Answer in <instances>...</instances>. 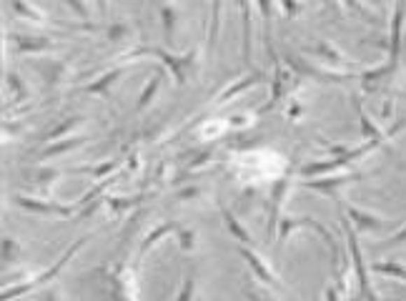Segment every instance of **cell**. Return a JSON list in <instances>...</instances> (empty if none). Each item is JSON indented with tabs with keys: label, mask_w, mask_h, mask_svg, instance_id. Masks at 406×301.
Returning <instances> with one entry per match:
<instances>
[{
	"label": "cell",
	"mask_w": 406,
	"mask_h": 301,
	"mask_svg": "<svg viewBox=\"0 0 406 301\" xmlns=\"http://www.w3.org/2000/svg\"><path fill=\"white\" fill-rule=\"evenodd\" d=\"M141 55H155V58L161 60L163 66L171 71V76H174L176 85H186V80H188V68L196 63V50H191V53H186V55H174V53H168V50L163 48H138V50H131V53L123 55V60L128 58H141Z\"/></svg>",
	"instance_id": "1"
},
{
	"label": "cell",
	"mask_w": 406,
	"mask_h": 301,
	"mask_svg": "<svg viewBox=\"0 0 406 301\" xmlns=\"http://www.w3.org/2000/svg\"><path fill=\"white\" fill-rule=\"evenodd\" d=\"M341 226H344V231H346L349 253H351V269L356 271L361 296H364L366 301H379L377 291H374V286H371V281H369V269H366V264H364V253H361V246H358V239H356V229H354V223H349L346 218H341Z\"/></svg>",
	"instance_id": "2"
},
{
	"label": "cell",
	"mask_w": 406,
	"mask_h": 301,
	"mask_svg": "<svg viewBox=\"0 0 406 301\" xmlns=\"http://www.w3.org/2000/svg\"><path fill=\"white\" fill-rule=\"evenodd\" d=\"M106 279H108V296L111 301H138V286H136V276L133 271L128 269L126 264H113L106 269Z\"/></svg>",
	"instance_id": "3"
},
{
	"label": "cell",
	"mask_w": 406,
	"mask_h": 301,
	"mask_svg": "<svg viewBox=\"0 0 406 301\" xmlns=\"http://www.w3.org/2000/svg\"><path fill=\"white\" fill-rule=\"evenodd\" d=\"M83 244H85V239H78V241H73V246L68 248V251L63 253V256H60V259L55 261V264L50 266L48 271H43L41 276L30 279V281H25V284H18V286H10V289H6V291H3V301H15V299H18V296L28 294V291L38 289V286H43V284H48L50 279H55V276H58V271L63 269V266H66L68 261L73 259V256H76V251H78V248H80V246H83Z\"/></svg>",
	"instance_id": "4"
},
{
	"label": "cell",
	"mask_w": 406,
	"mask_h": 301,
	"mask_svg": "<svg viewBox=\"0 0 406 301\" xmlns=\"http://www.w3.org/2000/svg\"><path fill=\"white\" fill-rule=\"evenodd\" d=\"M291 174L281 176L274 183V188L269 191V221H266V239H274L279 234V223H281V209H284V201H286L288 191H291Z\"/></svg>",
	"instance_id": "5"
},
{
	"label": "cell",
	"mask_w": 406,
	"mask_h": 301,
	"mask_svg": "<svg viewBox=\"0 0 406 301\" xmlns=\"http://www.w3.org/2000/svg\"><path fill=\"white\" fill-rule=\"evenodd\" d=\"M13 204L18 206L20 211H25V214H36V216H55V218L73 216L71 206H58L46 199H36V196H23V193H15L13 196Z\"/></svg>",
	"instance_id": "6"
},
{
	"label": "cell",
	"mask_w": 406,
	"mask_h": 301,
	"mask_svg": "<svg viewBox=\"0 0 406 301\" xmlns=\"http://www.w3.org/2000/svg\"><path fill=\"white\" fill-rule=\"evenodd\" d=\"M239 253H241V259L248 264V269L256 274L258 281H263L266 286H271V289H284V284H281V279L274 274V269H271L266 261L258 256L256 251H253V246H239Z\"/></svg>",
	"instance_id": "7"
},
{
	"label": "cell",
	"mask_w": 406,
	"mask_h": 301,
	"mask_svg": "<svg viewBox=\"0 0 406 301\" xmlns=\"http://www.w3.org/2000/svg\"><path fill=\"white\" fill-rule=\"evenodd\" d=\"M361 174H344V176H331V178H316V181H301V186L306 191H316L323 193V196H336L341 186H346L351 181H358Z\"/></svg>",
	"instance_id": "8"
},
{
	"label": "cell",
	"mask_w": 406,
	"mask_h": 301,
	"mask_svg": "<svg viewBox=\"0 0 406 301\" xmlns=\"http://www.w3.org/2000/svg\"><path fill=\"white\" fill-rule=\"evenodd\" d=\"M126 73V68H111V71H106L103 76H98L96 80H90V83H85L83 93H88V96H101V98H111V88H113V83Z\"/></svg>",
	"instance_id": "9"
},
{
	"label": "cell",
	"mask_w": 406,
	"mask_h": 301,
	"mask_svg": "<svg viewBox=\"0 0 406 301\" xmlns=\"http://www.w3.org/2000/svg\"><path fill=\"white\" fill-rule=\"evenodd\" d=\"M10 41L15 43L18 53H43L53 48V41L46 36H25V33H10Z\"/></svg>",
	"instance_id": "10"
},
{
	"label": "cell",
	"mask_w": 406,
	"mask_h": 301,
	"mask_svg": "<svg viewBox=\"0 0 406 301\" xmlns=\"http://www.w3.org/2000/svg\"><path fill=\"white\" fill-rule=\"evenodd\" d=\"M406 6H399L394 13V20H391V43H388V68L396 71V63H399L401 53V25H404Z\"/></svg>",
	"instance_id": "11"
},
{
	"label": "cell",
	"mask_w": 406,
	"mask_h": 301,
	"mask_svg": "<svg viewBox=\"0 0 406 301\" xmlns=\"http://www.w3.org/2000/svg\"><path fill=\"white\" fill-rule=\"evenodd\" d=\"M241 25H244V43H241L244 63L251 68V63H253V41H251L253 38V18H251V6H248V3H241Z\"/></svg>",
	"instance_id": "12"
},
{
	"label": "cell",
	"mask_w": 406,
	"mask_h": 301,
	"mask_svg": "<svg viewBox=\"0 0 406 301\" xmlns=\"http://www.w3.org/2000/svg\"><path fill=\"white\" fill-rule=\"evenodd\" d=\"M261 80H266V76H263L261 71H251L248 76H244V78H239L233 85H228L223 93H218V98H216V106H221V103L231 101V98H236L239 93H244V90L253 88V85H258Z\"/></svg>",
	"instance_id": "13"
},
{
	"label": "cell",
	"mask_w": 406,
	"mask_h": 301,
	"mask_svg": "<svg viewBox=\"0 0 406 301\" xmlns=\"http://www.w3.org/2000/svg\"><path fill=\"white\" fill-rule=\"evenodd\" d=\"M346 214H349V218L354 221V229L356 231H379V229H384L382 218L374 216V214H369V211H361V209H356V206H346Z\"/></svg>",
	"instance_id": "14"
},
{
	"label": "cell",
	"mask_w": 406,
	"mask_h": 301,
	"mask_svg": "<svg viewBox=\"0 0 406 301\" xmlns=\"http://www.w3.org/2000/svg\"><path fill=\"white\" fill-rule=\"evenodd\" d=\"M178 226H181V223H176V221H163V223H158V226H155V229L150 231V234L146 236L144 241H141V248H138V259H144L146 251H148V248H153L155 244H158V241L163 239V236L176 234V231H178Z\"/></svg>",
	"instance_id": "15"
},
{
	"label": "cell",
	"mask_w": 406,
	"mask_h": 301,
	"mask_svg": "<svg viewBox=\"0 0 406 301\" xmlns=\"http://www.w3.org/2000/svg\"><path fill=\"white\" fill-rule=\"evenodd\" d=\"M88 139L83 136H73V139H63V141H55V144H48L46 148L38 153V161H48L53 156H60V153H66V150H76L78 146H83Z\"/></svg>",
	"instance_id": "16"
},
{
	"label": "cell",
	"mask_w": 406,
	"mask_h": 301,
	"mask_svg": "<svg viewBox=\"0 0 406 301\" xmlns=\"http://www.w3.org/2000/svg\"><path fill=\"white\" fill-rule=\"evenodd\" d=\"M221 216H223V223H226V229L228 234L233 236V239H239L241 241V246H253V239L251 234L241 226V221L236 218V214H233L231 209H221Z\"/></svg>",
	"instance_id": "17"
},
{
	"label": "cell",
	"mask_w": 406,
	"mask_h": 301,
	"mask_svg": "<svg viewBox=\"0 0 406 301\" xmlns=\"http://www.w3.org/2000/svg\"><path fill=\"white\" fill-rule=\"evenodd\" d=\"M354 103H356V113H358V120H361V131H364V139L366 141H382V144H384L386 133H384L382 128H377L369 118H366V111H364V106H361V101H358V98H354Z\"/></svg>",
	"instance_id": "18"
},
{
	"label": "cell",
	"mask_w": 406,
	"mask_h": 301,
	"mask_svg": "<svg viewBox=\"0 0 406 301\" xmlns=\"http://www.w3.org/2000/svg\"><path fill=\"white\" fill-rule=\"evenodd\" d=\"M144 201V196H133V199H118V196H106L103 199V206H106L113 216H120V214H126V211L136 209L138 204Z\"/></svg>",
	"instance_id": "19"
},
{
	"label": "cell",
	"mask_w": 406,
	"mask_h": 301,
	"mask_svg": "<svg viewBox=\"0 0 406 301\" xmlns=\"http://www.w3.org/2000/svg\"><path fill=\"white\" fill-rule=\"evenodd\" d=\"M6 83H8V90H10V101H8V108H13L15 103H20L23 98H28V88H25V83L20 80L18 73H8L6 76Z\"/></svg>",
	"instance_id": "20"
},
{
	"label": "cell",
	"mask_w": 406,
	"mask_h": 301,
	"mask_svg": "<svg viewBox=\"0 0 406 301\" xmlns=\"http://www.w3.org/2000/svg\"><path fill=\"white\" fill-rule=\"evenodd\" d=\"M314 53L321 55V58L326 60L329 66H334V68L336 66H344V63H346V58H344V55L336 50V46H331V43H326V41H318L316 46H314Z\"/></svg>",
	"instance_id": "21"
},
{
	"label": "cell",
	"mask_w": 406,
	"mask_h": 301,
	"mask_svg": "<svg viewBox=\"0 0 406 301\" xmlns=\"http://www.w3.org/2000/svg\"><path fill=\"white\" fill-rule=\"evenodd\" d=\"M161 80H163L161 73L150 76V80L144 85V90H141V98H138V103H136V111H146V106L155 98V90L161 88Z\"/></svg>",
	"instance_id": "22"
},
{
	"label": "cell",
	"mask_w": 406,
	"mask_h": 301,
	"mask_svg": "<svg viewBox=\"0 0 406 301\" xmlns=\"http://www.w3.org/2000/svg\"><path fill=\"white\" fill-rule=\"evenodd\" d=\"M161 20H163V33H166L168 46L174 48V43H176V8L161 6Z\"/></svg>",
	"instance_id": "23"
},
{
	"label": "cell",
	"mask_w": 406,
	"mask_h": 301,
	"mask_svg": "<svg viewBox=\"0 0 406 301\" xmlns=\"http://www.w3.org/2000/svg\"><path fill=\"white\" fill-rule=\"evenodd\" d=\"M374 271L382 274V276L399 279V281L406 284V269L404 266H399V264H394V261H379V264H374Z\"/></svg>",
	"instance_id": "24"
},
{
	"label": "cell",
	"mask_w": 406,
	"mask_h": 301,
	"mask_svg": "<svg viewBox=\"0 0 406 301\" xmlns=\"http://www.w3.org/2000/svg\"><path fill=\"white\" fill-rule=\"evenodd\" d=\"M80 120H83V118H80V115H71V118H68V120L58 123V126H55L50 133H46V141H48V144H55V141H58L60 136H66V133H71L73 128H76L78 123H80Z\"/></svg>",
	"instance_id": "25"
},
{
	"label": "cell",
	"mask_w": 406,
	"mask_h": 301,
	"mask_svg": "<svg viewBox=\"0 0 406 301\" xmlns=\"http://www.w3.org/2000/svg\"><path fill=\"white\" fill-rule=\"evenodd\" d=\"M10 8L15 13H18L20 18H28L33 20V23H46V18H43V13L36 10V6H30V3H20V0H13Z\"/></svg>",
	"instance_id": "26"
},
{
	"label": "cell",
	"mask_w": 406,
	"mask_h": 301,
	"mask_svg": "<svg viewBox=\"0 0 406 301\" xmlns=\"http://www.w3.org/2000/svg\"><path fill=\"white\" fill-rule=\"evenodd\" d=\"M176 239H178V248H181V251H193V248H196V231L188 229V226H178V231H176Z\"/></svg>",
	"instance_id": "27"
},
{
	"label": "cell",
	"mask_w": 406,
	"mask_h": 301,
	"mask_svg": "<svg viewBox=\"0 0 406 301\" xmlns=\"http://www.w3.org/2000/svg\"><path fill=\"white\" fill-rule=\"evenodd\" d=\"M60 178V171H53V169H43L41 174L36 176V188L38 191H46V188H50L55 183V181Z\"/></svg>",
	"instance_id": "28"
},
{
	"label": "cell",
	"mask_w": 406,
	"mask_h": 301,
	"mask_svg": "<svg viewBox=\"0 0 406 301\" xmlns=\"http://www.w3.org/2000/svg\"><path fill=\"white\" fill-rule=\"evenodd\" d=\"M20 248H18V244L13 239H3V264L6 266H10V264H15L18 261V256H20Z\"/></svg>",
	"instance_id": "29"
},
{
	"label": "cell",
	"mask_w": 406,
	"mask_h": 301,
	"mask_svg": "<svg viewBox=\"0 0 406 301\" xmlns=\"http://www.w3.org/2000/svg\"><path fill=\"white\" fill-rule=\"evenodd\" d=\"M193 289H196V279H193V274H188L183 279V284H181L178 299L176 301H193Z\"/></svg>",
	"instance_id": "30"
},
{
	"label": "cell",
	"mask_w": 406,
	"mask_h": 301,
	"mask_svg": "<svg viewBox=\"0 0 406 301\" xmlns=\"http://www.w3.org/2000/svg\"><path fill=\"white\" fill-rule=\"evenodd\" d=\"M63 68H66V63H48L46 71H43V78L48 80V85L58 83V78L63 76Z\"/></svg>",
	"instance_id": "31"
},
{
	"label": "cell",
	"mask_w": 406,
	"mask_h": 301,
	"mask_svg": "<svg viewBox=\"0 0 406 301\" xmlns=\"http://www.w3.org/2000/svg\"><path fill=\"white\" fill-rule=\"evenodd\" d=\"M218 8H221V3H214V6H211V41H209L211 48H214L216 41H218Z\"/></svg>",
	"instance_id": "32"
},
{
	"label": "cell",
	"mask_w": 406,
	"mask_h": 301,
	"mask_svg": "<svg viewBox=\"0 0 406 301\" xmlns=\"http://www.w3.org/2000/svg\"><path fill=\"white\" fill-rule=\"evenodd\" d=\"M128 25H123V23H115V25H111L108 28V41H120V38H128Z\"/></svg>",
	"instance_id": "33"
},
{
	"label": "cell",
	"mask_w": 406,
	"mask_h": 301,
	"mask_svg": "<svg viewBox=\"0 0 406 301\" xmlns=\"http://www.w3.org/2000/svg\"><path fill=\"white\" fill-rule=\"evenodd\" d=\"M115 169H118V161H108V163H101V166H96V169L90 171V174L96 176V178H103V176L113 174Z\"/></svg>",
	"instance_id": "34"
},
{
	"label": "cell",
	"mask_w": 406,
	"mask_h": 301,
	"mask_svg": "<svg viewBox=\"0 0 406 301\" xmlns=\"http://www.w3.org/2000/svg\"><path fill=\"white\" fill-rule=\"evenodd\" d=\"M211 156H214V150H203L201 156H196L191 163H188V169H186V171H196L198 166H203V163H206V161H211Z\"/></svg>",
	"instance_id": "35"
},
{
	"label": "cell",
	"mask_w": 406,
	"mask_h": 301,
	"mask_svg": "<svg viewBox=\"0 0 406 301\" xmlns=\"http://www.w3.org/2000/svg\"><path fill=\"white\" fill-rule=\"evenodd\" d=\"M198 196V188H181L178 193H176V199H196Z\"/></svg>",
	"instance_id": "36"
},
{
	"label": "cell",
	"mask_w": 406,
	"mask_h": 301,
	"mask_svg": "<svg viewBox=\"0 0 406 301\" xmlns=\"http://www.w3.org/2000/svg\"><path fill=\"white\" fill-rule=\"evenodd\" d=\"M401 241H406V226H404V229L396 231V234L391 236V239H388L386 244H391V246H394V244H401Z\"/></svg>",
	"instance_id": "37"
},
{
	"label": "cell",
	"mask_w": 406,
	"mask_h": 301,
	"mask_svg": "<svg viewBox=\"0 0 406 301\" xmlns=\"http://www.w3.org/2000/svg\"><path fill=\"white\" fill-rule=\"evenodd\" d=\"M68 6L76 8L78 15H83V18H88V10H85V3H76V0H68Z\"/></svg>",
	"instance_id": "38"
},
{
	"label": "cell",
	"mask_w": 406,
	"mask_h": 301,
	"mask_svg": "<svg viewBox=\"0 0 406 301\" xmlns=\"http://www.w3.org/2000/svg\"><path fill=\"white\" fill-rule=\"evenodd\" d=\"M326 301H339V289L336 286H326V294H323Z\"/></svg>",
	"instance_id": "39"
},
{
	"label": "cell",
	"mask_w": 406,
	"mask_h": 301,
	"mask_svg": "<svg viewBox=\"0 0 406 301\" xmlns=\"http://www.w3.org/2000/svg\"><path fill=\"white\" fill-rule=\"evenodd\" d=\"M281 6H284V10H286V15H293V13H296V3H281Z\"/></svg>",
	"instance_id": "40"
},
{
	"label": "cell",
	"mask_w": 406,
	"mask_h": 301,
	"mask_svg": "<svg viewBox=\"0 0 406 301\" xmlns=\"http://www.w3.org/2000/svg\"><path fill=\"white\" fill-rule=\"evenodd\" d=\"M43 301H58V294H55V291H46V294H43Z\"/></svg>",
	"instance_id": "41"
}]
</instances>
